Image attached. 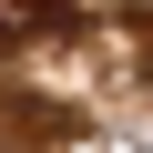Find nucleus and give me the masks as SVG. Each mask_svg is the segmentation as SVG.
I'll return each instance as SVG.
<instances>
[{
  "instance_id": "f257e3e1",
  "label": "nucleus",
  "mask_w": 153,
  "mask_h": 153,
  "mask_svg": "<svg viewBox=\"0 0 153 153\" xmlns=\"http://www.w3.org/2000/svg\"><path fill=\"white\" fill-rule=\"evenodd\" d=\"M61 21H71V0H0V51H21V41L61 31Z\"/></svg>"
}]
</instances>
